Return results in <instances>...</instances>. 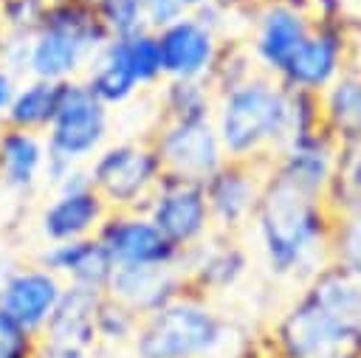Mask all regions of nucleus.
Here are the masks:
<instances>
[{
	"instance_id": "f03ea898",
	"label": "nucleus",
	"mask_w": 361,
	"mask_h": 358,
	"mask_svg": "<svg viewBox=\"0 0 361 358\" xmlns=\"http://www.w3.org/2000/svg\"><path fill=\"white\" fill-rule=\"evenodd\" d=\"M130 347L135 358H251V335L189 288L144 316Z\"/></svg>"
},
{
	"instance_id": "f704fd0d",
	"label": "nucleus",
	"mask_w": 361,
	"mask_h": 358,
	"mask_svg": "<svg viewBox=\"0 0 361 358\" xmlns=\"http://www.w3.org/2000/svg\"><path fill=\"white\" fill-rule=\"evenodd\" d=\"M307 11L313 23H333V25H355V0H307Z\"/></svg>"
},
{
	"instance_id": "7ed1b4c3",
	"label": "nucleus",
	"mask_w": 361,
	"mask_h": 358,
	"mask_svg": "<svg viewBox=\"0 0 361 358\" xmlns=\"http://www.w3.org/2000/svg\"><path fill=\"white\" fill-rule=\"evenodd\" d=\"M212 124L228 161L271 163L288 141V90L265 73L217 93Z\"/></svg>"
},
{
	"instance_id": "f8f14e48",
	"label": "nucleus",
	"mask_w": 361,
	"mask_h": 358,
	"mask_svg": "<svg viewBox=\"0 0 361 358\" xmlns=\"http://www.w3.org/2000/svg\"><path fill=\"white\" fill-rule=\"evenodd\" d=\"M268 163L228 161L203 180V195L212 217V228L223 234H240L251 226Z\"/></svg>"
},
{
	"instance_id": "e433bc0d",
	"label": "nucleus",
	"mask_w": 361,
	"mask_h": 358,
	"mask_svg": "<svg viewBox=\"0 0 361 358\" xmlns=\"http://www.w3.org/2000/svg\"><path fill=\"white\" fill-rule=\"evenodd\" d=\"M17 85H20V76L0 65V124H3V118L8 113V104H11L14 93H17Z\"/></svg>"
},
{
	"instance_id": "cd10ccee",
	"label": "nucleus",
	"mask_w": 361,
	"mask_h": 358,
	"mask_svg": "<svg viewBox=\"0 0 361 358\" xmlns=\"http://www.w3.org/2000/svg\"><path fill=\"white\" fill-rule=\"evenodd\" d=\"M327 262L361 279V209L333 214L327 237Z\"/></svg>"
},
{
	"instance_id": "2eb2a0df",
	"label": "nucleus",
	"mask_w": 361,
	"mask_h": 358,
	"mask_svg": "<svg viewBox=\"0 0 361 358\" xmlns=\"http://www.w3.org/2000/svg\"><path fill=\"white\" fill-rule=\"evenodd\" d=\"M164 79H200L209 82L220 56L223 39L203 25L195 14H183L166 28L155 31Z\"/></svg>"
},
{
	"instance_id": "393cba45",
	"label": "nucleus",
	"mask_w": 361,
	"mask_h": 358,
	"mask_svg": "<svg viewBox=\"0 0 361 358\" xmlns=\"http://www.w3.org/2000/svg\"><path fill=\"white\" fill-rule=\"evenodd\" d=\"M56 99H59V85L25 76L17 85V93L8 104V113L3 118V124L42 135L48 130L54 113H56Z\"/></svg>"
},
{
	"instance_id": "9d476101",
	"label": "nucleus",
	"mask_w": 361,
	"mask_h": 358,
	"mask_svg": "<svg viewBox=\"0 0 361 358\" xmlns=\"http://www.w3.org/2000/svg\"><path fill=\"white\" fill-rule=\"evenodd\" d=\"M147 141L152 144L164 172L197 180V183H203L209 175H214L226 163V152L212 118H197V121L158 118Z\"/></svg>"
},
{
	"instance_id": "473e14b6",
	"label": "nucleus",
	"mask_w": 361,
	"mask_h": 358,
	"mask_svg": "<svg viewBox=\"0 0 361 358\" xmlns=\"http://www.w3.org/2000/svg\"><path fill=\"white\" fill-rule=\"evenodd\" d=\"M45 17L42 0H0V23L8 37H31Z\"/></svg>"
},
{
	"instance_id": "c03bdc74",
	"label": "nucleus",
	"mask_w": 361,
	"mask_h": 358,
	"mask_svg": "<svg viewBox=\"0 0 361 358\" xmlns=\"http://www.w3.org/2000/svg\"><path fill=\"white\" fill-rule=\"evenodd\" d=\"M45 6H56V3H68V0H42Z\"/></svg>"
},
{
	"instance_id": "a19ab883",
	"label": "nucleus",
	"mask_w": 361,
	"mask_h": 358,
	"mask_svg": "<svg viewBox=\"0 0 361 358\" xmlns=\"http://www.w3.org/2000/svg\"><path fill=\"white\" fill-rule=\"evenodd\" d=\"M223 6H228V8H248L251 6V0H220Z\"/></svg>"
},
{
	"instance_id": "79ce46f5",
	"label": "nucleus",
	"mask_w": 361,
	"mask_h": 358,
	"mask_svg": "<svg viewBox=\"0 0 361 358\" xmlns=\"http://www.w3.org/2000/svg\"><path fill=\"white\" fill-rule=\"evenodd\" d=\"M6 39H8V34H6V28H3V23H0V59H3V48H6Z\"/></svg>"
},
{
	"instance_id": "39448f33",
	"label": "nucleus",
	"mask_w": 361,
	"mask_h": 358,
	"mask_svg": "<svg viewBox=\"0 0 361 358\" xmlns=\"http://www.w3.org/2000/svg\"><path fill=\"white\" fill-rule=\"evenodd\" d=\"M265 358H361V324L302 290L274 321Z\"/></svg>"
},
{
	"instance_id": "4c0bfd02",
	"label": "nucleus",
	"mask_w": 361,
	"mask_h": 358,
	"mask_svg": "<svg viewBox=\"0 0 361 358\" xmlns=\"http://www.w3.org/2000/svg\"><path fill=\"white\" fill-rule=\"evenodd\" d=\"M34 358H93V352L73 350V347H59V344H48V341H39L37 338Z\"/></svg>"
},
{
	"instance_id": "c756f323",
	"label": "nucleus",
	"mask_w": 361,
	"mask_h": 358,
	"mask_svg": "<svg viewBox=\"0 0 361 358\" xmlns=\"http://www.w3.org/2000/svg\"><path fill=\"white\" fill-rule=\"evenodd\" d=\"M138 321L141 319L130 307H124L121 302L102 293V299L96 304V344L99 347H124V344H130L135 330H138Z\"/></svg>"
},
{
	"instance_id": "4468645a",
	"label": "nucleus",
	"mask_w": 361,
	"mask_h": 358,
	"mask_svg": "<svg viewBox=\"0 0 361 358\" xmlns=\"http://www.w3.org/2000/svg\"><path fill=\"white\" fill-rule=\"evenodd\" d=\"M65 282L51 273L45 265L34 262H14L11 273L0 290V310L25 333L39 338L48 319L54 316Z\"/></svg>"
},
{
	"instance_id": "a878e982",
	"label": "nucleus",
	"mask_w": 361,
	"mask_h": 358,
	"mask_svg": "<svg viewBox=\"0 0 361 358\" xmlns=\"http://www.w3.org/2000/svg\"><path fill=\"white\" fill-rule=\"evenodd\" d=\"M217 93L200 79H164L158 85V118L161 121H197L212 118Z\"/></svg>"
},
{
	"instance_id": "a18cd8bd",
	"label": "nucleus",
	"mask_w": 361,
	"mask_h": 358,
	"mask_svg": "<svg viewBox=\"0 0 361 358\" xmlns=\"http://www.w3.org/2000/svg\"><path fill=\"white\" fill-rule=\"evenodd\" d=\"M87 3H96V0H87Z\"/></svg>"
},
{
	"instance_id": "f257e3e1",
	"label": "nucleus",
	"mask_w": 361,
	"mask_h": 358,
	"mask_svg": "<svg viewBox=\"0 0 361 358\" xmlns=\"http://www.w3.org/2000/svg\"><path fill=\"white\" fill-rule=\"evenodd\" d=\"M330 223L333 214L322 197L296 189L274 172H265L251 228L274 276L307 282L322 265H327Z\"/></svg>"
},
{
	"instance_id": "72a5a7b5",
	"label": "nucleus",
	"mask_w": 361,
	"mask_h": 358,
	"mask_svg": "<svg viewBox=\"0 0 361 358\" xmlns=\"http://www.w3.org/2000/svg\"><path fill=\"white\" fill-rule=\"evenodd\" d=\"M37 338L0 310V358H34Z\"/></svg>"
},
{
	"instance_id": "bb28decb",
	"label": "nucleus",
	"mask_w": 361,
	"mask_h": 358,
	"mask_svg": "<svg viewBox=\"0 0 361 358\" xmlns=\"http://www.w3.org/2000/svg\"><path fill=\"white\" fill-rule=\"evenodd\" d=\"M324 206L330 214L361 209V141L338 144L333 175L324 192Z\"/></svg>"
},
{
	"instance_id": "1a4fd4ad",
	"label": "nucleus",
	"mask_w": 361,
	"mask_h": 358,
	"mask_svg": "<svg viewBox=\"0 0 361 358\" xmlns=\"http://www.w3.org/2000/svg\"><path fill=\"white\" fill-rule=\"evenodd\" d=\"M144 214L178 251L197 245L214 231L206 195H203V183L180 178V175H169V172L161 175L158 186L152 189L144 206Z\"/></svg>"
},
{
	"instance_id": "7c9ffc66",
	"label": "nucleus",
	"mask_w": 361,
	"mask_h": 358,
	"mask_svg": "<svg viewBox=\"0 0 361 358\" xmlns=\"http://www.w3.org/2000/svg\"><path fill=\"white\" fill-rule=\"evenodd\" d=\"M257 73H259V68H257L248 45L237 42V39H223V48H220V56H217L214 70L209 76V85L214 93H223V90L243 85L245 79H251Z\"/></svg>"
},
{
	"instance_id": "c85d7f7f",
	"label": "nucleus",
	"mask_w": 361,
	"mask_h": 358,
	"mask_svg": "<svg viewBox=\"0 0 361 358\" xmlns=\"http://www.w3.org/2000/svg\"><path fill=\"white\" fill-rule=\"evenodd\" d=\"M118 39H121L127 65H130L133 76L138 79L141 90L158 87L164 82V68H161V51H158L155 31L141 28V31H135L130 37H118Z\"/></svg>"
},
{
	"instance_id": "ea45409f",
	"label": "nucleus",
	"mask_w": 361,
	"mask_h": 358,
	"mask_svg": "<svg viewBox=\"0 0 361 358\" xmlns=\"http://www.w3.org/2000/svg\"><path fill=\"white\" fill-rule=\"evenodd\" d=\"M180 3V8L186 11V14H192V11H197V8H203V6H209V3H214V0H178Z\"/></svg>"
},
{
	"instance_id": "a211bd4d",
	"label": "nucleus",
	"mask_w": 361,
	"mask_h": 358,
	"mask_svg": "<svg viewBox=\"0 0 361 358\" xmlns=\"http://www.w3.org/2000/svg\"><path fill=\"white\" fill-rule=\"evenodd\" d=\"M186 290L180 265H135L116 268L107 282V296L130 307L138 319L161 310Z\"/></svg>"
},
{
	"instance_id": "c9c22d12",
	"label": "nucleus",
	"mask_w": 361,
	"mask_h": 358,
	"mask_svg": "<svg viewBox=\"0 0 361 358\" xmlns=\"http://www.w3.org/2000/svg\"><path fill=\"white\" fill-rule=\"evenodd\" d=\"M141 14H144V28L147 31H161L186 11L180 8L178 0H141Z\"/></svg>"
},
{
	"instance_id": "dca6fc26",
	"label": "nucleus",
	"mask_w": 361,
	"mask_h": 358,
	"mask_svg": "<svg viewBox=\"0 0 361 358\" xmlns=\"http://www.w3.org/2000/svg\"><path fill=\"white\" fill-rule=\"evenodd\" d=\"M180 271L189 290L214 296L243 282L248 273V251L237 242V234L212 231L206 240L183 251Z\"/></svg>"
},
{
	"instance_id": "b1692460",
	"label": "nucleus",
	"mask_w": 361,
	"mask_h": 358,
	"mask_svg": "<svg viewBox=\"0 0 361 358\" xmlns=\"http://www.w3.org/2000/svg\"><path fill=\"white\" fill-rule=\"evenodd\" d=\"M82 82L110 110H118V107L130 104L141 93V85H138V79L133 76V70L127 65V56H124V48H121L118 37H110L93 54V59L87 62V68L82 73Z\"/></svg>"
},
{
	"instance_id": "58836bf2",
	"label": "nucleus",
	"mask_w": 361,
	"mask_h": 358,
	"mask_svg": "<svg viewBox=\"0 0 361 358\" xmlns=\"http://www.w3.org/2000/svg\"><path fill=\"white\" fill-rule=\"evenodd\" d=\"M11 268H14V259L0 251V290H3V282H6V276L11 273Z\"/></svg>"
},
{
	"instance_id": "6e6552de",
	"label": "nucleus",
	"mask_w": 361,
	"mask_h": 358,
	"mask_svg": "<svg viewBox=\"0 0 361 358\" xmlns=\"http://www.w3.org/2000/svg\"><path fill=\"white\" fill-rule=\"evenodd\" d=\"M361 25H333V23H313L305 42L290 54L282 70L274 76L288 90L302 93H322L350 62L353 48Z\"/></svg>"
},
{
	"instance_id": "423d86ee",
	"label": "nucleus",
	"mask_w": 361,
	"mask_h": 358,
	"mask_svg": "<svg viewBox=\"0 0 361 358\" xmlns=\"http://www.w3.org/2000/svg\"><path fill=\"white\" fill-rule=\"evenodd\" d=\"M113 110L104 107L82 79L62 82L56 113L42 132L45 166H87L90 158L110 141Z\"/></svg>"
},
{
	"instance_id": "412c9836",
	"label": "nucleus",
	"mask_w": 361,
	"mask_h": 358,
	"mask_svg": "<svg viewBox=\"0 0 361 358\" xmlns=\"http://www.w3.org/2000/svg\"><path fill=\"white\" fill-rule=\"evenodd\" d=\"M45 161L42 135L0 124V189L8 195H31L45 178Z\"/></svg>"
},
{
	"instance_id": "ddd939ff",
	"label": "nucleus",
	"mask_w": 361,
	"mask_h": 358,
	"mask_svg": "<svg viewBox=\"0 0 361 358\" xmlns=\"http://www.w3.org/2000/svg\"><path fill=\"white\" fill-rule=\"evenodd\" d=\"M116 268L135 265H180L178 251L144 211H107L93 234Z\"/></svg>"
},
{
	"instance_id": "4be33fe9",
	"label": "nucleus",
	"mask_w": 361,
	"mask_h": 358,
	"mask_svg": "<svg viewBox=\"0 0 361 358\" xmlns=\"http://www.w3.org/2000/svg\"><path fill=\"white\" fill-rule=\"evenodd\" d=\"M99 299H102L99 290L65 285L54 316L48 319L45 330L39 333V341L93 352L99 347L96 344V304H99Z\"/></svg>"
},
{
	"instance_id": "0eeeda50",
	"label": "nucleus",
	"mask_w": 361,
	"mask_h": 358,
	"mask_svg": "<svg viewBox=\"0 0 361 358\" xmlns=\"http://www.w3.org/2000/svg\"><path fill=\"white\" fill-rule=\"evenodd\" d=\"M85 169L87 183L110 211H144L164 175V166L147 138H110Z\"/></svg>"
},
{
	"instance_id": "9b49d317",
	"label": "nucleus",
	"mask_w": 361,
	"mask_h": 358,
	"mask_svg": "<svg viewBox=\"0 0 361 358\" xmlns=\"http://www.w3.org/2000/svg\"><path fill=\"white\" fill-rule=\"evenodd\" d=\"M248 51L265 76H276L290 54L305 42L313 17L285 0H259L248 6Z\"/></svg>"
},
{
	"instance_id": "f3484780",
	"label": "nucleus",
	"mask_w": 361,
	"mask_h": 358,
	"mask_svg": "<svg viewBox=\"0 0 361 358\" xmlns=\"http://www.w3.org/2000/svg\"><path fill=\"white\" fill-rule=\"evenodd\" d=\"M110 209L90 183L54 189L37 214V228L45 242H71L93 237Z\"/></svg>"
},
{
	"instance_id": "6ab92c4d",
	"label": "nucleus",
	"mask_w": 361,
	"mask_h": 358,
	"mask_svg": "<svg viewBox=\"0 0 361 358\" xmlns=\"http://www.w3.org/2000/svg\"><path fill=\"white\" fill-rule=\"evenodd\" d=\"M336 149L338 144L324 132H310L302 138L288 141L268 163V172L285 178L288 183H293L296 189L316 195L324 200L330 175H333V163H336Z\"/></svg>"
},
{
	"instance_id": "37998d69",
	"label": "nucleus",
	"mask_w": 361,
	"mask_h": 358,
	"mask_svg": "<svg viewBox=\"0 0 361 358\" xmlns=\"http://www.w3.org/2000/svg\"><path fill=\"white\" fill-rule=\"evenodd\" d=\"M355 17H358V25H361V0H355Z\"/></svg>"
},
{
	"instance_id": "5701e85b",
	"label": "nucleus",
	"mask_w": 361,
	"mask_h": 358,
	"mask_svg": "<svg viewBox=\"0 0 361 358\" xmlns=\"http://www.w3.org/2000/svg\"><path fill=\"white\" fill-rule=\"evenodd\" d=\"M322 127L336 144L361 141V65L350 62L319 93Z\"/></svg>"
},
{
	"instance_id": "20e7f679",
	"label": "nucleus",
	"mask_w": 361,
	"mask_h": 358,
	"mask_svg": "<svg viewBox=\"0 0 361 358\" xmlns=\"http://www.w3.org/2000/svg\"><path fill=\"white\" fill-rule=\"evenodd\" d=\"M110 39L93 3L68 0L45 6L42 25L25 39L23 79H45L54 85L82 79L93 54Z\"/></svg>"
},
{
	"instance_id": "aec40b11",
	"label": "nucleus",
	"mask_w": 361,
	"mask_h": 358,
	"mask_svg": "<svg viewBox=\"0 0 361 358\" xmlns=\"http://www.w3.org/2000/svg\"><path fill=\"white\" fill-rule=\"evenodd\" d=\"M37 262L45 265L51 273H56L65 285L73 288H87V290H107V282L116 271L110 262L107 251L96 237L85 240H71V242H48L39 254Z\"/></svg>"
},
{
	"instance_id": "2f4dec72",
	"label": "nucleus",
	"mask_w": 361,
	"mask_h": 358,
	"mask_svg": "<svg viewBox=\"0 0 361 358\" xmlns=\"http://www.w3.org/2000/svg\"><path fill=\"white\" fill-rule=\"evenodd\" d=\"M93 8L110 37H130L144 28L141 0H96Z\"/></svg>"
}]
</instances>
